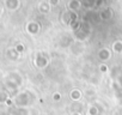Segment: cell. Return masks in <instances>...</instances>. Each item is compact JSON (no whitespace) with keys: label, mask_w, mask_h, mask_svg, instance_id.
Segmentation results:
<instances>
[{"label":"cell","mask_w":122,"mask_h":115,"mask_svg":"<svg viewBox=\"0 0 122 115\" xmlns=\"http://www.w3.org/2000/svg\"><path fill=\"white\" fill-rule=\"evenodd\" d=\"M29 99H30L29 91H23V92H18L17 95H15L13 103L18 108H24L29 104Z\"/></svg>","instance_id":"6da1fadb"},{"label":"cell","mask_w":122,"mask_h":115,"mask_svg":"<svg viewBox=\"0 0 122 115\" xmlns=\"http://www.w3.org/2000/svg\"><path fill=\"white\" fill-rule=\"evenodd\" d=\"M47 64H48V60H47V58H44V56L38 55L36 59H35V65L38 68H44L47 66Z\"/></svg>","instance_id":"7a4b0ae2"},{"label":"cell","mask_w":122,"mask_h":115,"mask_svg":"<svg viewBox=\"0 0 122 115\" xmlns=\"http://www.w3.org/2000/svg\"><path fill=\"white\" fill-rule=\"evenodd\" d=\"M6 6L10 9V10H16L19 5V1L18 0H6Z\"/></svg>","instance_id":"3957f363"},{"label":"cell","mask_w":122,"mask_h":115,"mask_svg":"<svg viewBox=\"0 0 122 115\" xmlns=\"http://www.w3.org/2000/svg\"><path fill=\"white\" fill-rule=\"evenodd\" d=\"M6 55H7V58H9L10 60H16L17 58H18V52L16 49H9L7 53H6Z\"/></svg>","instance_id":"277c9868"},{"label":"cell","mask_w":122,"mask_h":115,"mask_svg":"<svg viewBox=\"0 0 122 115\" xmlns=\"http://www.w3.org/2000/svg\"><path fill=\"white\" fill-rule=\"evenodd\" d=\"M98 55H99V58H101L102 60H108L109 58H110V52L104 48V49H101L99 50V54Z\"/></svg>","instance_id":"5b68a950"},{"label":"cell","mask_w":122,"mask_h":115,"mask_svg":"<svg viewBox=\"0 0 122 115\" xmlns=\"http://www.w3.org/2000/svg\"><path fill=\"white\" fill-rule=\"evenodd\" d=\"M28 31H29L30 34H36V32L38 31V25H37L36 23L31 22V23L28 25Z\"/></svg>","instance_id":"8992f818"},{"label":"cell","mask_w":122,"mask_h":115,"mask_svg":"<svg viewBox=\"0 0 122 115\" xmlns=\"http://www.w3.org/2000/svg\"><path fill=\"white\" fill-rule=\"evenodd\" d=\"M81 6L80 1H78V0H71L70 1V9L71 10H79Z\"/></svg>","instance_id":"52a82bcc"},{"label":"cell","mask_w":122,"mask_h":115,"mask_svg":"<svg viewBox=\"0 0 122 115\" xmlns=\"http://www.w3.org/2000/svg\"><path fill=\"white\" fill-rule=\"evenodd\" d=\"M9 99V94L6 90H0V103H6Z\"/></svg>","instance_id":"ba28073f"},{"label":"cell","mask_w":122,"mask_h":115,"mask_svg":"<svg viewBox=\"0 0 122 115\" xmlns=\"http://www.w3.org/2000/svg\"><path fill=\"white\" fill-rule=\"evenodd\" d=\"M112 49H114V52H116V53H121V52H122V42H121V41H116V42L114 43V46H112Z\"/></svg>","instance_id":"9c48e42d"},{"label":"cell","mask_w":122,"mask_h":115,"mask_svg":"<svg viewBox=\"0 0 122 115\" xmlns=\"http://www.w3.org/2000/svg\"><path fill=\"white\" fill-rule=\"evenodd\" d=\"M80 96H81V94H80V91H79L78 89H76V90H73V91L71 92V97H72V99H74V101H78V99L80 98Z\"/></svg>","instance_id":"30bf717a"},{"label":"cell","mask_w":122,"mask_h":115,"mask_svg":"<svg viewBox=\"0 0 122 115\" xmlns=\"http://www.w3.org/2000/svg\"><path fill=\"white\" fill-rule=\"evenodd\" d=\"M41 11H42V12H44V11H46V12H48V11H49L48 5H44V4H43V5H41Z\"/></svg>","instance_id":"8fae6325"},{"label":"cell","mask_w":122,"mask_h":115,"mask_svg":"<svg viewBox=\"0 0 122 115\" xmlns=\"http://www.w3.org/2000/svg\"><path fill=\"white\" fill-rule=\"evenodd\" d=\"M49 4H50L51 6H56V5L59 4V0H49Z\"/></svg>","instance_id":"7c38bea8"},{"label":"cell","mask_w":122,"mask_h":115,"mask_svg":"<svg viewBox=\"0 0 122 115\" xmlns=\"http://www.w3.org/2000/svg\"><path fill=\"white\" fill-rule=\"evenodd\" d=\"M90 114H91V115H96V114H97V110H96L95 107H91V108H90Z\"/></svg>","instance_id":"4fadbf2b"},{"label":"cell","mask_w":122,"mask_h":115,"mask_svg":"<svg viewBox=\"0 0 122 115\" xmlns=\"http://www.w3.org/2000/svg\"><path fill=\"white\" fill-rule=\"evenodd\" d=\"M54 99H55V101H59V99H60V95H59V94L54 95Z\"/></svg>","instance_id":"5bb4252c"},{"label":"cell","mask_w":122,"mask_h":115,"mask_svg":"<svg viewBox=\"0 0 122 115\" xmlns=\"http://www.w3.org/2000/svg\"><path fill=\"white\" fill-rule=\"evenodd\" d=\"M101 70H102L103 72H107V66H101Z\"/></svg>","instance_id":"9a60e30c"},{"label":"cell","mask_w":122,"mask_h":115,"mask_svg":"<svg viewBox=\"0 0 122 115\" xmlns=\"http://www.w3.org/2000/svg\"><path fill=\"white\" fill-rule=\"evenodd\" d=\"M71 115H80L79 113H73V114H71Z\"/></svg>","instance_id":"2e32d148"}]
</instances>
